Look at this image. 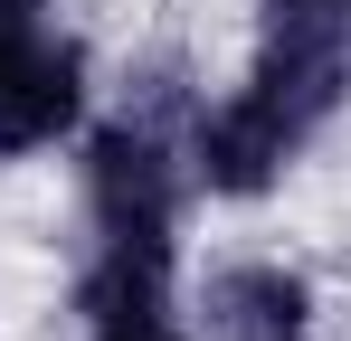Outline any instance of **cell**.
Returning <instances> with one entry per match:
<instances>
[{
    "label": "cell",
    "mask_w": 351,
    "mask_h": 341,
    "mask_svg": "<svg viewBox=\"0 0 351 341\" xmlns=\"http://www.w3.org/2000/svg\"><path fill=\"white\" fill-rule=\"evenodd\" d=\"M276 19H351V0H266Z\"/></svg>",
    "instance_id": "6"
},
{
    "label": "cell",
    "mask_w": 351,
    "mask_h": 341,
    "mask_svg": "<svg viewBox=\"0 0 351 341\" xmlns=\"http://www.w3.org/2000/svg\"><path fill=\"white\" fill-rule=\"evenodd\" d=\"M76 313H86V341H180L171 247H114V237H95L86 284H76Z\"/></svg>",
    "instance_id": "4"
},
{
    "label": "cell",
    "mask_w": 351,
    "mask_h": 341,
    "mask_svg": "<svg viewBox=\"0 0 351 341\" xmlns=\"http://www.w3.org/2000/svg\"><path fill=\"white\" fill-rule=\"evenodd\" d=\"M199 332L209 341H304L313 332V284L276 256H237L199 294Z\"/></svg>",
    "instance_id": "5"
},
{
    "label": "cell",
    "mask_w": 351,
    "mask_h": 341,
    "mask_svg": "<svg viewBox=\"0 0 351 341\" xmlns=\"http://www.w3.org/2000/svg\"><path fill=\"white\" fill-rule=\"evenodd\" d=\"M86 218L114 247H171L180 218V152L152 114H123L86 142Z\"/></svg>",
    "instance_id": "3"
},
{
    "label": "cell",
    "mask_w": 351,
    "mask_h": 341,
    "mask_svg": "<svg viewBox=\"0 0 351 341\" xmlns=\"http://www.w3.org/2000/svg\"><path fill=\"white\" fill-rule=\"evenodd\" d=\"M342 38H351V19H276V38L256 48L247 86L190 123V180L209 199H266L304 162L323 114L342 105V76H351Z\"/></svg>",
    "instance_id": "1"
},
{
    "label": "cell",
    "mask_w": 351,
    "mask_h": 341,
    "mask_svg": "<svg viewBox=\"0 0 351 341\" xmlns=\"http://www.w3.org/2000/svg\"><path fill=\"white\" fill-rule=\"evenodd\" d=\"M86 123V48L48 0H0V152H48Z\"/></svg>",
    "instance_id": "2"
}]
</instances>
